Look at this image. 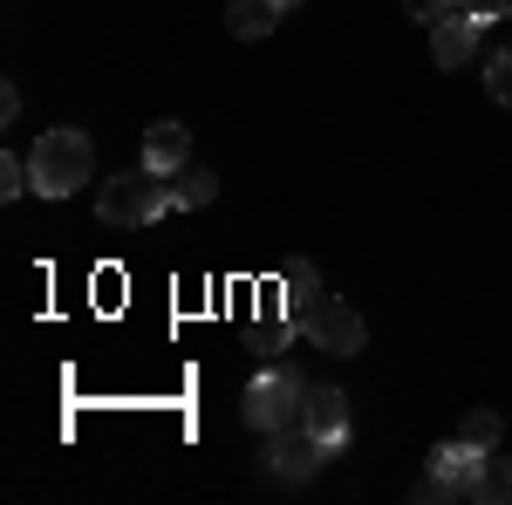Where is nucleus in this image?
<instances>
[{"label": "nucleus", "mask_w": 512, "mask_h": 505, "mask_svg": "<svg viewBox=\"0 0 512 505\" xmlns=\"http://www.w3.org/2000/svg\"><path fill=\"white\" fill-rule=\"evenodd\" d=\"M28 171H35V192L41 198H69L89 185V171H96V144H89V130H41V144L28 151Z\"/></svg>", "instance_id": "nucleus-2"}, {"label": "nucleus", "mask_w": 512, "mask_h": 505, "mask_svg": "<svg viewBox=\"0 0 512 505\" xmlns=\"http://www.w3.org/2000/svg\"><path fill=\"white\" fill-rule=\"evenodd\" d=\"M403 14H410V21H424V28H437V21L472 14V0H403Z\"/></svg>", "instance_id": "nucleus-15"}, {"label": "nucleus", "mask_w": 512, "mask_h": 505, "mask_svg": "<svg viewBox=\"0 0 512 505\" xmlns=\"http://www.w3.org/2000/svg\"><path fill=\"white\" fill-rule=\"evenodd\" d=\"M164 212H178V192L164 185L151 164L103 178V192H96V219H103V226H151Z\"/></svg>", "instance_id": "nucleus-3"}, {"label": "nucleus", "mask_w": 512, "mask_h": 505, "mask_svg": "<svg viewBox=\"0 0 512 505\" xmlns=\"http://www.w3.org/2000/svg\"><path fill=\"white\" fill-rule=\"evenodd\" d=\"M472 14H478V21H506L512 0H472Z\"/></svg>", "instance_id": "nucleus-19"}, {"label": "nucleus", "mask_w": 512, "mask_h": 505, "mask_svg": "<svg viewBox=\"0 0 512 505\" xmlns=\"http://www.w3.org/2000/svg\"><path fill=\"white\" fill-rule=\"evenodd\" d=\"M21 192H35V171H28V157H0V198H21Z\"/></svg>", "instance_id": "nucleus-16"}, {"label": "nucleus", "mask_w": 512, "mask_h": 505, "mask_svg": "<svg viewBox=\"0 0 512 505\" xmlns=\"http://www.w3.org/2000/svg\"><path fill=\"white\" fill-rule=\"evenodd\" d=\"M301 424H308L321 444H328V458H342V451H349V437H355V410H349V396H342L335 383H315V389H308Z\"/></svg>", "instance_id": "nucleus-6"}, {"label": "nucleus", "mask_w": 512, "mask_h": 505, "mask_svg": "<svg viewBox=\"0 0 512 505\" xmlns=\"http://www.w3.org/2000/svg\"><path fill=\"white\" fill-rule=\"evenodd\" d=\"M287 7H294V0H233V7H226V28H233L239 41H260V35L280 28Z\"/></svg>", "instance_id": "nucleus-11"}, {"label": "nucleus", "mask_w": 512, "mask_h": 505, "mask_svg": "<svg viewBox=\"0 0 512 505\" xmlns=\"http://www.w3.org/2000/svg\"><path fill=\"white\" fill-rule=\"evenodd\" d=\"M144 164H151L158 178H178V171L192 164V130H185L178 117L151 123V130H144Z\"/></svg>", "instance_id": "nucleus-8"}, {"label": "nucleus", "mask_w": 512, "mask_h": 505, "mask_svg": "<svg viewBox=\"0 0 512 505\" xmlns=\"http://www.w3.org/2000/svg\"><path fill=\"white\" fill-rule=\"evenodd\" d=\"M308 376L294 369V362H267L253 383H246V403H239V417H246V430H260V437H274V430H294L301 424V410H308Z\"/></svg>", "instance_id": "nucleus-1"}, {"label": "nucleus", "mask_w": 512, "mask_h": 505, "mask_svg": "<svg viewBox=\"0 0 512 505\" xmlns=\"http://www.w3.org/2000/svg\"><path fill=\"white\" fill-rule=\"evenodd\" d=\"M308 342L328 355H355L362 342H369V328H362V314L349 308V301H335V294H321L315 321H308Z\"/></svg>", "instance_id": "nucleus-7"}, {"label": "nucleus", "mask_w": 512, "mask_h": 505, "mask_svg": "<svg viewBox=\"0 0 512 505\" xmlns=\"http://www.w3.org/2000/svg\"><path fill=\"white\" fill-rule=\"evenodd\" d=\"M280 294H287V321L308 335V321H315V308H321V273L308 267V260H294V267L280 273Z\"/></svg>", "instance_id": "nucleus-10"}, {"label": "nucleus", "mask_w": 512, "mask_h": 505, "mask_svg": "<svg viewBox=\"0 0 512 505\" xmlns=\"http://www.w3.org/2000/svg\"><path fill=\"white\" fill-rule=\"evenodd\" d=\"M458 437H465V444H478V451H499L506 424H499V410H472V417L458 424Z\"/></svg>", "instance_id": "nucleus-14"}, {"label": "nucleus", "mask_w": 512, "mask_h": 505, "mask_svg": "<svg viewBox=\"0 0 512 505\" xmlns=\"http://www.w3.org/2000/svg\"><path fill=\"white\" fill-rule=\"evenodd\" d=\"M472 505H512V458L485 451V471H478V485H472Z\"/></svg>", "instance_id": "nucleus-12"}, {"label": "nucleus", "mask_w": 512, "mask_h": 505, "mask_svg": "<svg viewBox=\"0 0 512 505\" xmlns=\"http://www.w3.org/2000/svg\"><path fill=\"white\" fill-rule=\"evenodd\" d=\"M321 465H328V444H321L308 424L274 430V437H267V471H274L280 485H308Z\"/></svg>", "instance_id": "nucleus-5"}, {"label": "nucleus", "mask_w": 512, "mask_h": 505, "mask_svg": "<svg viewBox=\"0 0 512 505\" xmlns=\"http://www.w3.org/2000/svg\"><path fill=\"white\" fill-rule=\"evenodd\" d=\"M485 89H492V103H499V110H512V48H499V55H492Z\"/></svg>", "instance_id": "nucleus-17"}, {"label": "nucleus", "mask_w": 512, "mask_h": 505, "mask_svg": "<svg viewBox=\"0 0 512 505\" xmlns=\"http://www.w3.org/2000/svg\"><path fill=\"white\" fill-rule=\"evenodd\" d=\"M171 192H178V212H198V205H212V198H219V178H212V171H198V164H185Z\"/></svg>", "instance_id": "nucleus-13"}, {"label": "nucleus", "mask_w": 512, "mask_h": 505, "mask_svg": "<svg viewBox=\"0 0 512 505\" xmlns=\"http://www.w3.org/2000/svg\"><path fill=\"white\" fill-rule=\"evenodd\" d=\"M478 471H485V451L478 444H465V437H444L431 451V471H424V485H417V499H472V485H478Z\"/></svg>", "instance_id": "nucleus-4"}, {"label": "nucleus", "mask_w": 512, "mask_h": 505, "mask_svg": "<svg viewBox=\"0 0 512 505\" xmlns=\"http://www.w3.org/2000/svg\"><path fill=\"white\" fill-rule=\"evenodd\" d=\"M492 21H478V14H458V21H437L431 28V62L437 69H465L478 55V35H485Z\"/></svg>", "instance_id": "nucleus-9"}, {"label": "nucleus", "mask_w": 512, "mask_h": 505, "mask_svg": "<svg viewBox=\"0 0 512 505\" xmlns=\"http://www.w3.org/2000/svg\"><path fill=\"white\" fill-rule=\"evenodd\" d=\"M294 335H301V328H294L287 314H280V321H267V328H260V355H280L287 342H294Z\"/></svg>", "instance_id": "nucleus-18"}]
</instances>
